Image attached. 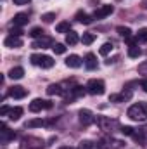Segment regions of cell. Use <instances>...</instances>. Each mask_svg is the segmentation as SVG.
<instances>
[{"mask_svg": "<svg viewBox=\"0 0 147 149\" xmlns=\"http://www.w3.org/2000/svg\"><path fill=\"white\" fill-rule=\"evenodd\" d=\"M128 118L133 121H146L147 120V102H137L128 108Z\"/></svg>", "mask_w": 147, "mask_h": 149, "instance_id": "cell-1", "label": "cell"}, {"mask_svg": "<svg viewBox=\"0 0 147 149\" xmlns=\"http://www.w3.org/2000/svg\"><path fill=\"white\" fill-rule=\"evenodd\" d=\"M30 61H31L35 66H40V68H43V70L52 68V66H54V63H55L50 56H43V54H33V56L30 57Z\"/></svg>", "mask_w": 147, "mask_h": 149, "instance_id": "cell-2", "label": "cell"}, {"mask_svg": "<svg viewBox=\"0 0 147 149\" xmlns=\"http://www.w3.org/2000/svg\"><path fill=\"white\" fill-rule=\"evenodd\" d=\"M87 92L88 94H92V95H102L104 94V90H106V85H104V81L102 80H97V78H94V80H90L88 83H87Z\"/></svg>", "mask_w": 147, "mask_h": 149, "instance_id": "cell-3", "label": "cell"}, {"mask_svg": "<svg viewBox=\"0 0 147 149\" xmlns=\"http://www.w3.org/2000/svg\"><path fill=\"white\" fill-rule=\"evenodd\" d=\"M97 125L104 132H112L118 127V120H111L107 116H97Z\"/></svg>", "mask_w": 147, "mask_h": 149, "instance_id": "cell-4", "label": "cell"}, {"mask_svg": "<svg viewBox=\"0 0 147 149\" xmlns=\"http://www.w3.org/2000/svg\"><path fill=\"white\" fill-rule=\"evenodd\" d=\"M50 108H52V102L43 101V99H33L31 104H30V111L31 113H38L42 109H50Z\"/></svg>", "mask_w": 147, "mask_h": 149, "instance_id": "cell-5", "label": "cell"}, {"mask_svg": "<svg viewBox=\"0 0 147 149\" xmlns=\"http://www.w3.org/2000/svg\"><path fill=\"white\" fill-rule=\"evenodd\" d=\"M78 116H80V123L83 127H88V125H92L95 121V118H94V114H92L90 109H80Z\"/></svg>", "mask_w": 147, "mask_h": 149, "instance_id": "cell-6", "label": "cell"}, {"mask_svg": "<svg viewBox=\"0 0 147 149\" xmlns=\"http://www.w3.org/2000/svg\"><path fill=\"white\" fill-rule=\"evenodd\" d=\"M9 95L14 97V99H23V97L28 95V90L24 87H21V85H14V87L9 88Z\"/></svg>", "mask_w": 147, "mask_h": 149, "instance_id": "cell-7", "label": "cell"}, {"mask_svg": "<svg viewBox=\"0 0 147 149\" xmlns=\"http://www.w3.org/2000/svg\"><path fill=\"white\" fill-rule=\"evenodd\" d=\"M132 99V90H123L121 94H111L109 95V101L111 102H126Z\"/></svg>", "mask_w": 147, "mask_h": 149, "instance_id": "cell-8", "label": "cell"}, {"mask_svg": "<svg viewBox=\"0 0 147 149\" xmlns=\"http://www.w3.org/2000/svg\"><path fill=\"white\" fill-rule=\"evenodd\" d=\"M112 10H114L112 5H101V7L94 12V17H95V19H104V17H107L109 14H112Z\"/></svg>", "mask_w": 147, "mask_h": 149, "instance_id": "cell-9", "label": "cell"}, {"mask_svg": "<svg viewBox=\"0 0 147 149\" xmlns=\"http://www.w3.org/2000/svg\"><path fill=\"white\" fill-rule=\"evenodd\" d=\"M54 43H52V38L50 37H40L38 40H35L33 43H31V47L33 49H47V47H52Z\"/></svg>", "mask_w": 147, "mask_h": 149, "instance_id": "cell-10", "label": "cell"}, {"mask_svg": "<svg viewBox=\"0 0 147 149\" xmlns=\"http://www.w3.org/2000/svg\"><path fill=\"white\" fill-rule=\"evenodd\" d=\"M3 45L9 47V49H19V47H23V40H21V37H12V35H9V37L3 40Z\"/></svg>", "mask_w": 147, "mask_h": 149, "instance_id": "cell-11", "label": "cell"}, {"mask_svg": "<svg viewBox=\"0 0 147 149\" xmlns=\"http://www.w3.org/2000/svg\"><path fill=\"white\" fill-rule=\"evenodd\" d=\"M0 127H2V130H0L2 137H0V139H2V142H3V144H7L9 141H12V139L16 137V134H14L12 130H9V128L5 127V123H0Z\"/></svg>", "mask_w": 147, "mask_h": 149, "instance_id": "cell-12", "label": "cell"}, {"mask_svg": "<svg viewBox=\"0 0 147 149\" xmlns=\"http://www.w3.org/2000/svg\"><path fill=\"white\" fill-rule=\"evenodd\" d=\"M28 14H24V12H19V14H16L14 16V19H12V24L14 26H17V28H21V26H24V24H28Z\"/></svg>", "mask_w": 147, "mask_h": 149, "instance_id": "cell-13", "label": "cell"}, {"mask_svg": "<svg viewBox=\"0 0 147 149\" xmlns=\"http://www.w3.org/2000/svg\"><path fill=\"white\" fill-rule=\"evenodd\" d=\"M47 94H49V95H64L66 90L62 88V85H59V83H52V85L47 87Z\"/></svg>", "mask_w": 147, "mask_h": 149, "instance_id": "cell-14", "label": "cell"}, {"mask_svg": "<svg viewBox=\"0 0 147 149\" xmlns=\"http://www.w3.org/2000/svg\"><path fill=\"white\" fill-rule=\"evenodd\" d=\"M83 63H81V57L76 56V54H71L69 57H66V66L68 68H80Z\"/></svg>", "mask_w": 147, "mask_h": 149, "instance_id": "cell-15", "label": "cell"}, {"mask_svg": "<svg viewBox=\"0 0 147 149\" xmlns=\"http://www.w3.org/2000/svg\"><path fill=\"white\" fill-rule=\"evenodd\" d=\"M137 142H146L147 139V127H144V128H139V130H133V135H132Z\"/></svg>", "mask_w": 147, "mask_h": 149, "instance_id": "cell-16", "label": "cell"}, {"mask_svg": "<svg viewBox=\"0 0 147 149\" xmlns=\"http://www.w3.org/2000/svg\"><path fill=\"white\" fill-rule=\"evenodd\" d=\"M85 66H87V70H95L97 68V57H95V54H87L85 56Z\"/></svg>", "mask_w": 147, "mask_h": 149, "instance_id": "cell-17", "label": "cell"}, {"mask_svg": "<svg viewBox=\"0 0 147 149\" xmlns=\"http://www.w3.org/2000/svg\"><path fill=\"white\" fill-rule=\"evenodd\" d=\"M23 76H24V70L21 66H16L9 71V78H12V80H21Z\"/></svg>", "mask_w": 147, "mask_h": 149, "instance_id": "cell-18", "label": "cell"}, {"mask_svg": "<svg viewBox=\"0 0 147 149\" xmlns=\"http://www.w3.org/2000/svg\"><path fill=\"white\" fill-rule=\"evenodd\" d=\"M47 125V121H43L42 118H35V120H30V121H26V128H37V127H45Z\"/></svg>", "mask_w": 147, "mask_h": 149, "instance_id": "cell-19", "label": "cell"}, {"mask_svg": "<svg viewBox=\"0 0 147 149\" xmlns=\"http://www.w3.org/2000/svg\"><path fill=\"white\" fill-rule=\"evenodd\" d=\"M78 40H80V37H78V33H76V31L71 30V31H68V33H66V43H68V45H76V43H78Z\"/></svg>", "mask_w": 147, "mask_h": 149, "instance_id": "cell-20", "label": "cell"}, {"mask_svg": "<svg viewBox=\"0 0 147 149\" xmlns=\"http://www.w3.org/2000/svg\"><path fill=\"white\" fill-rule=\"evenodd\" d=\"M21 116H23V108H19V106H17V108H12V109L9 111V118H10L12 121H17Z\"/></svg>", "mask_w": 147, "mask_h": 149, "instance_id": "cell-21", "label": "cell"}, {"mask_svg": "<svg viewBox=\"0 0 147 149\" xmlns=\"http://www.w3.org/2000/svg\"><path fill=\"white\" fill-rule=\"evenodd\" d=\"M140 54H142V50L139 49V45H128V57L137 59Z\"/></svg>", "mask_w": 147, "mask_h": 149, "instance_id": "cell-22", "label": "cell"}, {"mask_svg": "<svg viewBox=\"0 0 147 149\" xmlns=\"http://www.w3.org/2000/svg\"><path fill=\"white\" fill-rule=\"evenodd\" d=\"M76 19H78L81 24H90V23H92V17H90L88 14H85L83 10H80V12L76 14Z\"/></svg>", "mask_w": 147, "mask_h": 149, "instance_id": "cell-23", "label": "cell"}, {"mask_svg": "<svg viewBox=\"0 0 147 149\" xmlns=\"http://www.w3.org/2000/svg\"><path fill=\"white\" fill-rule=\"evenodd\" d=\"M116 31H118L123 38H126V40H128V38H132V30H130V28H126V26H118V28H116Z\"/></svg>", "mask_w": 147, "mask_h": 149, "instance_id": "cell-24", "label": "cell"}, {"mask_svg": "<svg viewBox=\"0 0 147 149\" xmlns=\"http://www.w3.org/2000/svg\"><path fill=\"white\" fill-rule=\"evenodd\" d=\"M55 31H57V33H68V31H71V30H69V23H68V21H61V23L55 26Z\"/></svg>", "mask_w": 147, "mask_h": 149, "instance_id": "cell-25", "label": "cell"}, {"mask_svg": "<svg viewBox=\"0 0 147 149\" xmlns=\"http://www.w3.org/2000/svg\"><path fill=\"white\" fill-rule=\"evenodd\" d=\"M81 95H85V88L81 85H76L71 88V97H81Z\"/></svg>", "mask_w": 147, "mask_h": 149, "instance_id": "cell-26", "label": "cell"}, {"mask_svg": "<svg viewBox=\"0 0 147 149\" xmlns=\"http://www.w3.org/2000/svg\"><path fill=\"white\" fill-rule=\"evenodd\" d=\"M94 40H95V35L94 33H83V37H81L83 45H90V43H94Z\"/></svg>", "mask_w": 147, "mask_h": 149, "instance_id": "cell-27", "label": "cell"}, {"mask_svg": "<svg viewBox=\"0 0 147 149\" xmlns=\"http://www.w3.org/2000/svg\"><path fill=\"white\" fill-rule=\"evenodd\" d=\"M111 50H112V43H111V42H106V43L101 47V50H99V52H101L102 56H107Z\"/></svg>", "mask_w": 147, "mask_h": 149, "instance_id": "cell-28", "label": "cell"}, {"mask_svg": "<svg viewBox=\"0 0 147 149\" xmlns=\"http://www.w3.org/2000/svg\"><path fill=\"white\" fill-rule=\"evenodd\" d=\"M52 50H54L55 54H64V52H66V47H64V43H54V45H52Z\"/></svg>", "mask_w": 147, "mask_h": 149, "instance_id": "cell-29", "label": "cell"}, {"mask_svg": "<svg viewBox=\"0 0 147 149\" xmlns=\"http://www.w3.org/2000/svg\"><path fill=\"white\" fill-rule=\"evenodd\" d=\"M137 40H139V42H147V28L139 30V33H137Z\"/></svg>", "mask_w": 147, "mask_h": 149, "instance_id": "cell-30", "label": "cell"}, {"mask_svg": "<svg viewBox=\"0 0 147 149\" xmlns=\"http://www.w3.org/2000/svg\"><path fill=\"white\" fill-rule=\"evenodd\" d=\"M30 37H33V38L43 37V30H42V28H33V30L30 31Z\"/></svg>", "mask_w": 147, "mask_h": 149, "instance_id": "cell-31", "label": "cell"}, {"mask_svg": "<svg viewBox=\"0 0 147 149\" xmlns=\"http://www.w3.org/2000/svg\"><path fill=\"white\" fill-rule=\"evenodd\" d=\"M42 19H43V23H52V21L55 19V14H54V12H47V14L42 16Z\"/></svg>", "mask_w": 147, "mask_h": 149, "instance_id": "cell-32", "label": "cell"}, {"mask_svg": "<svg viewBox=\"0 0 147 149\" xmlns=\"http://www.w3.org/2000/svg\"><path fill=\"white\" fill-rule=\"evenodd\" d=\"M92 148H94V144L90 141H81L80 146H78V149H92Z\"/></svg>", "mask_w": 147, "mask_h": 149, "instance_id": "cell-33", "label": "cell"}, {"mask_svg": "<svg viewBox=\"0 0 147 149\" xmlns=\"http://www.w3.org/2000/svg\"><path fill=\"white\" fill-rule=\"evenodd\" d=\"M10 35H12V37H21V35H23V30L17 28V26H14V28H10Z\"/></svg>", "mask_w": 147, "mask_h": 149, "instance_id": "cell-34", "label": "cell"}, {"mask_svg": "<svg viewBox=\"0 0 147 149\" xmlns=\"http://www.w3.org/2000/svg\"><path fill=\"white\" fill-rule=\"evenodd\" d=\"M121 134L123 135H133V128L132 127H121Z\"/></svg>", "mask_w": 147, "mask_h": 149, "instance_id": "cell-35", "label": "cell"}, {"mask_svg": "<svg viewBox=\"0 0 147 149\" xmlns=\"http://www.w3.org/2000/svg\"><path fill=\"white\" fill-rule=\"evenodd\" d=\"M139 71H140L142 74H147V63H144V64L139 66Z\"/></svg>", "mask_w": 147, "mask_h": 149, "instance_id": "cell-36", "label": "cell"}, {"mask_svg": "<svg viewBox=\"0 0 147 149\" xmlns=\"http://www.w3.org/2000/svg\"><path fill=\"white\" fill-rule=\"evenodd\" d=\"M9 111H10V109H9L7 106H2V108H0V116H5V114H9Z\"/></svg>", "mask_w": 147, "mask_h": 149, "instance_id": "cell-37", "label": "cell"}, {"mask_svg": "<svg viewBox=\"0 0 147 149\" xmlns=\"http://www.w3.org/2000/svg\"><path fill=\"white\" fill-rule=\"evenodd\" d=\"M28 2H30V0H14V3H16V5H26Z\"/></svg>", "mask_w": 147, "mask_h": 149, "instance_id": "cell-38", "label": "cell"}, {"mask_svg": "<svg viewBox=\"0 0 147 149\" xmlns=\"http://www.w3.org/2000/svg\"><path fill=\"white\" fill-rule=\"evenodd\" d=\"M140 87H142V88H144V90L147 92V78H144V80L140 81Z\"/></svg>", "mask_w": 147, "mask_h": 149, "instance_id": "cell-39", "label": "cell"}, {"mask_svg": "<svg viewBox=\"0 0 147 149\" xmlns=\"http://www.w3.org/2000/svg\"><path fill=\"white\" fill-rule=\"evenodd\" d=\"M142 7H144V9H147V0H144V2H142Z\"/></svg>", "mask_w": 147, "mask_h": 149, "instance_id": "cell-40", "label": "cell"}, {"mask_svg": "<svg viewBox=\"0 0 147 149\" xmlns=\"http://www.w3.org/2000/svg\"><path fill=\"white\" fill-rule=\"evenodd\" d=\"M61 149H73V148H69V146H64V148H61Z\"/></svg>", "mask_w": 147, "mask_h": 149, "instance_id": "cell-41", "label": "cell"}]
</instances>
